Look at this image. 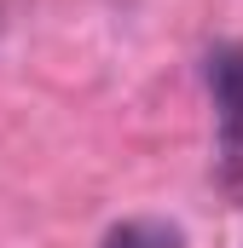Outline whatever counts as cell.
I'll return each mask as SVG.
<instances>
[{
	"mask_svg": "<svg viewBox=\"0 0 243 248\" xmlns=\"http://www.w3.org/2000/svg\"><path fill=\"white\" fill-rule=\"evenodd\" d=\"M208 93L220 110V144L232 162H243V46L208 52Z\"/></svg>",
	"mask_w": 243,
	"mask_h": 248,
	"instance_id": "6da1fadb",
	"label": "cell"
},
{
	"mask_svg": "<svg viewBox=\"0 0 243 248\" xmlns=\"http://www.w3.org/2000/svg\"><path fill=\"white\" fill-rule=\"evenodd\" d=\"M104 248H185V243H180V231L162 225V219H127V225H116L104 237Z\"/></svg>",
	"mask_w": 243,
	"mask_h": 248,
	"instance_id": "7a4b0ae2",
	"label": "cell"
}]
</instances>
